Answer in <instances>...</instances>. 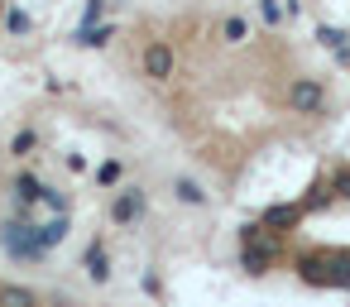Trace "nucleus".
<instances>
[{"label":"nucleus","mask_w":350,"mask_h":307,"mask_svg":"<svg viewBox=\"0 0 350 307\" xmlns=\"http://www.w3.org/2000/svg\"><path fill=\"white\" fill-rule=\"evenodd\" d=\"M221 34H226V39H230V44H240V39H245V34H250V25H245V20H240V15H230V20H226V25H221Z\"/></svg>","instance_id":"obj_8"},{"label":"nucleus","mask_w":350,"mask_h":307,"mask_svg":"<svg viewBox=\"0 0 350 307\" xmlns=\"http://www.w3.org/2000/svg\"><path fill=\"white\" fill-rule=\"evenodd\" d=\"M288 101H293V111H302V116H312V111H321V101H326V92L317 87V82H293V92H288Z\"/></svg>","instance_id":"obj_2"},{"label":"nucleus","mask_w":350,"mask_h":307,"mask_svg":"<svg viewBox=\"0 0 350 307\" xmlns=\"http://www.w3.org/2000/svg\"><path fill=\"white\" fill-rule=\"evenodd\" d=\"M302 278L321 288H340L350 283V259H302Z\"/></svg>","instance_id":"obj_1"},{"label":"nucleus","mask_w":350,"mask_h":307,"mask_svg":"<svg viewBox=\"0 0 350 307\" xmlns=\"http://www.w3.org/2000/svg\"><path fill=\"white\" fill-rule=\"evenodd\" d=\"M144 72L149 77H168L173 72V49L168 44H149L144 49Z\"/></svg>","instance_id":"obj_4"},{"label":"nucleus","mask_w":350,"mask_h":307,"mask_svg":"<svg viewBox=\"0 0 350 307\" xmlns=\"http://www.w3.org/2000/svg\"><path fill=\"white\" fill-rule=\"evenodd\" d=\"M139 211H144V197H139L135 187H130V192H120V197L111 202V216H116L120 226H135V221H139Z\"/></svg>","instance_id":"obj_3"},{"label":"nucleus","mask_w":350,"mask_h":307,"mask_svg":"<svg viewBox=\"0 0 350 307\" xmlns=\"http://www.w3.org/2000/svg\"><path fill=\"white\" fill-rule=\"evenodd\" d=\"M288 10H293V0H264V5H259V15H264L269 25H283Z\"/></svg>","instance_id":"obj_6"},{"label":"nucleus","mask_w":350,"mask_h":307,"mask_svg":"<svg viewBox=\"0 0 350 307\" xmlns=\"http://www.w3.org/2000/svg\"><path fill=\"white\" fill-rule=\"evenodd\" d=\"M345 58H350V53H345Z\"/></svg>","instance_id":"obj_11"},{"label":"nucleus","mask_w":350,"mask_h":307,"mask_svg":"<svg viewBox=\"0 0 350 307\" xmlns=\"http://www.w3.org/2000/svg\"><path fill=\"white\" fill-rule=\"evenodd\" d=\"M29 149H34V135H29V130H25V135H20V139H15V154H29Z\"/></svg>","instance_id":"obj_10"},{"label":"nucleus","mask_w":350,"mask_h":307,"mask_svg":"<svg viewBox=\"0 0 350 307\" xmlns=\"http://www.w3.org/2000/svg\"><path fill=\"white\" fill-rule=\"evenodd\" d=\"M87 269H92V278H106V273H111V269H106V250H101V245H92V250H87Z\"/></svg>","instance_id":"obj_7"},{"label":"nucleus","mask_w":350,"mask_h":307,"mask_svg":"<svg viewBox=\"0 0 350 307\" xmlns=\"http://www.w3.org/2000/svg\"><path fill=\"white\" fill-rule=\"evenodd\" d=\"M178 197H183V202H202V192H197V183H187V178L178 183Z\"/></svg>","instance_id":"obj_9"},{"label":"nucleus","mask_w":350,"mask_h":307,"mask_svg":"<svg viewBox=\"0 0 350 307\" xmlns=\"http://www.w3.org/2000/svg\"><path fill=\"white\" fill-rule=\"evenodd\" d=\"M0 307H39V297L29 288H20V283H5L0 288Z\"/></svg>","instance_id":"obj_5"}]
</instances>
